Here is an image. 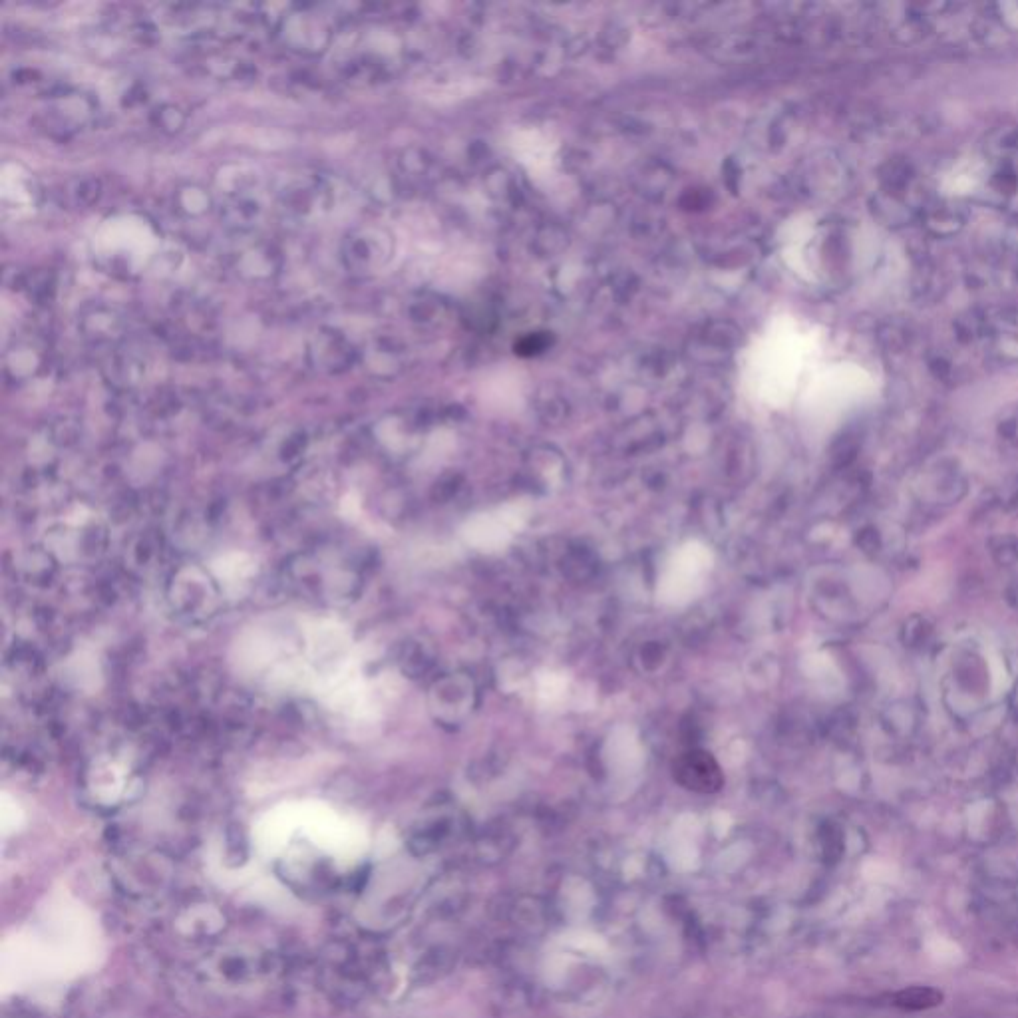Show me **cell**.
<instances>
[{"label": "cell", "instance_id": "3", "mask_svg": "<svg viewBox=\"0 0 1018 1018\" xmlns=\"http://www.w3.org/2000/svg\"><path fill=\"white\" fill-rule=\"evenodd\" d=\"M943 1003V993L931 987H909L891 997V1005L901 1011H927Z\"/></svg>", "mask_w": 1018, "mask_h": 1018}, {"label": "cell", "instance_id": "1", "mask_svg": "<svg viewBox=\"0 0 1018 1018\" xmlns=\"http://www.w3.org/2000/svg\"><path fill=\"white\" fill-rule=\"evenodd\" d=\"M708 567H710L708 549L696 543L682 547L661 581L663 599L671 603H682L690 599L700 589L702 577L708 571Z\"/></svg>", "mask_w": 1018, "mask_h": 1018}, {"label": "cell", "instance_id": "2", "mask_svg": "<svg viewBox=\"0 0 1018 1018\" xmlns=\"http://www.w3.org/2000/svg\"><path fill=\"white\" fill-rule=\"evenodd\" d=\"M517 515H509L508 511H500L498 515H484L474 519L468 529L466 537L484 549H494L504 545L511 535V531L517 525Z\"/></svg>", "mask_w": 1018, "mask_h": 1018}]
</instances>
